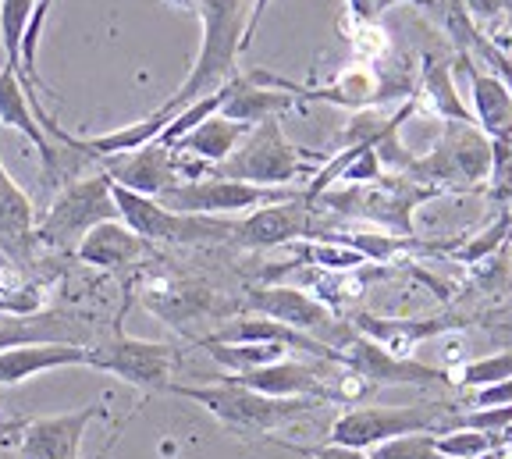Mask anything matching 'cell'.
<instances>
[{"label": "cell", "instance_id": "cell-25", "mask_svg": "<svg viewBox=\"0 0 512 459\" xmlns=\"http://www.w3.org/2000/svg\"><path fill=\"white\" fill-rule=\"evenodd\" d=\"M420 97L431 104V111H438L445 121H463V125H477L473 114L459 100L456 79H452V65L441 54H424L420 61Z\"/></svg>", "mask_w": 512, "mask_h": 459}, {"label": "cell", "instance_id": "cell-1", "mask_svg": "<svg viewBox=\"0 0 512 459\" xmlns=\"http://www.w3.org/2000/svg\"><path fill=\"white\" fill-rule=\"evenodd\" d=\"M192 4L200 11V54L192 61L182 86L160 104L164 114H178L185 104L232 82L239 75V54L246 50L253 0H192Z\"/></svg>", "mask_w": 512, "mask_h": 459}, {"label": "cell", "instance_id": "cell-19", "mask_svg": "<svg viewBox=\"0 0 512 459\" xmlns=\"http://www.w3.org/2000/svg\"><path fill=\"white\" fill-rule=\"evenodd\" d=\"M146 250H150V242L132 232L121 218H114V221H100L96 228H89L79 246H75V257L89 267L121 271V267H132L136 260H143Z\"/></svg>", "mask_w": 512, "mask_h": 459}, {"label": "cell", "instance_id": "cell-6", "mask_svg": "<svg viewBox=\"0 0 512 459\" xmlns=\"http://www.w3.org/2000/svg\"><path fill=\"white\" fill-rule=\"evenodd\" d=\"M491 171V139L477 125L445 121V136L427 157H413L406 178L431 189L477 186Z\"/></svg>", "mask_w": 512, "mask_h": 459}, {"label": "cell", "instance_id": "cell-17", "mask_svg": "<svg viewBox=\"0 0 512 459\" xmlns=\"http://www.w3.org/2000/svg\"><path fill=\"white\" fill-rule=\"evenodd\" d=\"M104 171L114 186H125L139 196H160L168 186L182 182V171H178V153L164 143H146L139 150L128 153H114V157H104Z\"/></svg>", "mask_w": 512, "mask_h": 459}, {"label": "cell", "instance_id": "cell-41", "mask_svg": "<svg viewBox=\"0 0 512 459\" xmlns=\"http://www.w3.org/2000/svg\"><path fill=\"white\" fill-rule=\"evenodd\" d=\"M509 57H512V50H509Z\"/></svg>", "mask_w": 512, "mask_h": 459}, {"label": "cell", "instance_id": "cell-23", "mask_svg": "<svg viewBox=\"0 0 512 459\" xmlns=\"http://www.w3.org/2000/svg\"><path fill=\"white\" fill-rule=\"evenodd\" d=\"M292 107H296V97L285 93V89L260 86V82H253L249 75H235V79L228 82V97H224L217 114L242 121V125L253 129V125H260L264 118H281V114L292 111Z\"/></svg>", "mask_w": 512, "mask_h": 459}, {"label": "cell", "instance_id": "cell-16", "mask_svg": "<svg viewBox=\"0 0 512 459\" xmlns=\"http://www.w3.org/2000/svg\"><path fill=\"white\" fill-rule=\"evenodd\" d=\"M96 417H107L104 403H89L82 410L57 413V417H36L18 431V456L22 459H79L86 427Z\"/></svg>", "mask_w": 512, "mask_h": 459}, {"label": "cell", "instance_id": "cell-37", "mask_svg": "<svg viewBox=\"0 0 512 459\" xmlns=\"http://www.w3.org/2000/svg\"><path fill=\"white\" fill-rule=\"evenodd\" d=\"M345 8H349V18L356 25H374V18H377V0H345Z\"/></svg>", "mask_w": 512, "mask_h": 459}, {"label": "cell", "instance_id": "cell-7", "mask_svg": "<svg viewBox=\"0 0 512 459\" xmlns=\"http://www.w3.org/2000/svg\"><path fill=\"white\" fill-rule=\"evenodd\" d=\"M445 417H452L448 406H356L331 424V445L367 452L388 438L416 435V431L441 435L452 427V420Z\"/></svg>", "mask_w": 512, "mask_h": 459}, {"label": "cell", "instance_id": "cell-30", "mask_svg": "<svg viewBox=\"0 0 512 459\" xmlns=\"http://www.w3.org/2000/svg\"><path fill=\"white\" fill-rule=\"evenodd\" d=\"M36 0H0V43H4V54H8V68H18V54H22V36L25 25L32 18Z\"/></svg>", "mask_w": 512, "mask_h": 459}, {"label": "cell", "instance_id": "cell-8", "mask_svg": "<svg viewBox=\"0 0 512 459\" xmlns=\"http://www.w3.org/2000/svg\"><path fill=\"white\" fill-rule=\"evenodd\" d=\"M114 207H118V218L125 221L136 235H143L146 242H224L232 239L235 221H217L203 218V214H178V210L160 207L153 196H139L125 186H114L111 182Z\"/></svg>", "mask_w": 512, "mask_h": 459}, {"label": "cell", "instance_id": "cell-4", "mask_svg": "<svg viewBox=\"0 0 512 459\" xmlns=\"http://www.w3.org/2000/svg\"><path fill=\"white\" fill-rule=\"evenodd\" d=\"M114 218H118V207H114L107 171L72 178V182H64L61 193L54 196L47 214L36 221V242L47 246V250L75 253V246H79L89 228H96L100 221H114Z\"/></svg>", "mask_w": 512, "mask_h": 459}, {"label": "cell", "instance_id": "cell-3", "mask_svg": "<svg viewBox=\"0 0 512 459\" xmlns=\"http://www.w3.org/2000/svg\"><path fill=\"white\" fill-rule=\"evenodd\" d=\"M310 161H320V157L288 143L281 118H264L246 132V139L221 164L210 168V175L235 178L249 186H288L310 168Z\"/></svg>", "mask_w": 512, "mask_h": 459}, {"label": "cell", "instance_id": "cell-28", "mask_svg": "<svg viewBox=\"0 0 512 459\" xmlns=\"http://www.w3.org/2000/svg\"><path fill=\"white\" fill-rule=\"evenodd\" d=\"M512 378V349H502V353L480 356V360H466L463 367L448 371V385L456 388H488L498 385V381Z\"/></svg>", "mask_w": 512, "mask_h": 459}, {"label": "cell", "instance_id": "cell-24", "mask_svg": "<svg viewBox=\"0 0 512 459\" xmlns=\"http://www.w3.org/2000/svg\"><path fill=\"white\" fill-rule=\"evenodd\" d=\"M246 132H249V125H242V121L224 118V114H210V118L200 121L192 132H185L171 150L192 153V157H200V161H207V164H221L224 157L246 139Z\"/></svg>", "mask_w": 512, "mask_h": 459}, {"label": "cell", "instance_id": "cell-21", "mask_svg": "<svg viewBox=\"0 0 512 459\" xmlns=\"http://www.w3.org/2000/svg\"><path fill=\"white\" fill-rule=\"evenodd\" d=\"M352 328L360 331L363 339L377 342L388 353L395 356H413V349L424 339L434 335H445L452 328H463V321L456 317H427V321H395V317H370V314H356L352 317Z\"/></svg>", "mask_w": 512, "mask_h": 459}, {"label": "cell", "instance_id": "cell-38", "mask_svg": "<svg viewBox=\"0 0 512 459\" xmlns=\"http://www.w3.org/2000/svg\"><path fill=\"white\" fill-rule=\"evenodd\" d=\"M267 4H271V0H253V8H249V25H246V50H249V43H253V33H256V25H260V18H264Z\"/></svg>", "mask_w": 512, "mask_h": 459}, {"label": "cell", "instance_id": "cell-29", "mask_svg": "<svg viewBox=\"0 0 512 459\" xmlns=\"http://www.w3.org/2000/svg\"><path fill=\"white\" fill-rule=\"evenodd\" d=\"M299 260L306 264L320 267V271H356V267L370 264L360 250H352L345 242H335V239H320V242H299Z\"/></svg>", "mask_w": 512, "mask_h": 459}, {"label": "cell", "instance_id": "cell-14", "mask_svg": "<svg viewBox=\"0 0 512 459\" xmlns=\"http://www.w3.org/2000/svg\"><path fill=\"white\" fill-rule=\"evenodd\" d=\"M224 381L242 388H253V392L278 395V399H320V403H331V399H342L335 385H331V360H274L267 367H256L246 374H228Z\"/></svg>", "mask_w": 512, "mask_h": 459}, {"label": "cell", "instance_id": "cell-31", "mask_svg": "<svg viewBox=\"0 0 512 459\" xmlns=\"http://www.w3.org/2000/svg\"><path fill=\"white\" fill-rule=\"evenodd\" d=\"M367 459H448L438 452L431 431H416V435H399L388 442L367 449Z\"/></svg>", "mask_w": 512, "mask_h": 459}, {"label": "cell", "instance_id": "cell-15", "mask_svg": "<svg viewBox=\"0 0 512 459\" xmlns=\"http://www.w3.org/2000/svg\"><path fill=\"white\" fill-rule=\"evenodd\" d=\"M310 207L313 203L306 196H292V200L256 207L246 221H235L232 225V242L249 246V250H271V246H288V242L310 239V235H317Z\"/></svg>", "mask_w": 512, "mask_h": 459}, {"label": "cell", "instance_id": "cell-39", "mask_svg": "<svg viewBox=\"0 0 512 459\" xmlns=\"http://www.w3.org/2000/svg\"><path fill=\"white\" fill-rule=\"evenodd\" d=\"M392 4H399V0H377V15H381V11H388ZM416 4H431V0H416Z\"/></svg>", "mask_w": 512, "mask_h": 459}, {"label": "cell", "instance_id": "cell-12", "mask_svg": "<svg viewBox=\"0 0 512 459\" xmlns=\"http://www.w3.org/2000/svg\"><path fill=\"white\" fill-rule=\"evenodd\" d=\"M0 121L4 125H11V129H18L22 136H29V143L40 150L43 157V168H47V182L50 186H57L68 171H79L82 161H93L86 150H79V143L75 146H54L50 143V136L43 132V125L36 121V114H32V104H29V86L22 82V72H15V68H0Z\"/></svg>", "mask_w": 512, "mask_h": 459}, {"label": "cell", "instance_id": "cell-22", "mask_svg": "<svg viewBox=\"0 0 512 459\" xmlns=\"http://www.w3.org/2000/svg\"><path fill=\"white\" fill-rule=\"evenodd\" d=\"M32 246H36V210L0 164V250L11 260H29Z\"/></svg>", "mask_w": 512, "mask_h": 459}, {"label": "cell", "instance_id": "cell-35", "mask_svg": "<svg viewBox=\"0 0 512 459\" xmlns=\"http://www.w3.org/2000/svg\"><path fill=\"white\" fill-rule=\"evenodd\" d=\"M484 406H512V378L488 388H477L473 392V410H484Z\"/></svg>", "mask_w": 512, "mask_h": 459}, {"label": "cell", "instance_id": "cell-36", "mask_svg": "<svg viewBox=\"0 0 512 459\" xmlns=\"http://www.w3.org/2000/svg\"><path fill=\"white\" fill-rule=\"evenodd\" d=\"M296 452H303L306 459H367V452H360V449H342V445H317V449H296Z\"/></svg>", "mask_w": 512, "mask_h": 459}, {"label": "cell", "instance_id": "cell-40", "mask_svg": "<svg viewBox=\"0 0 512 459\" xmlns=\"http://www.w3.org/2000/svg\"><path fill=\"white\" fill-rule=\"evenodd\" d=\"M8 431H11V427H4V424H0V449H4V445H8Z\"/></svg>", "mask_w": 512, "mask_h": 459}, {"label": "cell", "instance_id": "cell-27", "mask_svg": "<svg viewBox=\"0 0 512 459\" xmlns=\"http://www.w3.org/2000/svg\"><path fill=\"white\" fill-rule=\"evenodd\" d=\"M505 442H509L505 435H495V431H477V427H448V431L434 435L438 452L448 459H480V456H488L491 449H502Z\"/></svg>", "mask_w": 512, "mask_h": 459}, {"label": "cell", "instance_id": "cell-33", "mask_svg": "<svg viewBox=\"0 0 512 459\" xmlns=\"http://www.w3.org/2000/svg\"><path fill=\"white\" fill-rule=\"evenodd\" d=\"M509 232H512V214H509V210H505L502 218H498L495 225L488 228V232H480L473 242H466V246L456 253V257L463 260V264H477V260L491 257V253H495L498 246H502V242L509 239Z\"/></svg>", "mask_w": 512, "mask_h": 459}, {"label": "cell", "instance_id": "cell-5", "mask_svg": "<svg viewBox=\"0 0 512 459\" xmlns=\"http://www.w3.org/2000/svg\"><path fill=\"white\" fill-rule=\"evenodd\" d=\"M434 196H441V189L420 186V182H413L406 175H381L377 182H367V186H349L342 193H320L317 200H324V207L338 210V214L367 218L374 225L388 228V232L413 239V210L424 200H434Z\"/></svg>", "mask_w": 512, "mask_h": 459}, {"label": "cell", "instance_id": "cell-2", "mask_svg": "<svg viewBox=\"0 0 512 459\" xmlns=\"http://www.w3.org/2000/svg\"><path fill=\"white\" fill-rule=\"evenodd\" d=\"M168 392L182 395L210 410L224 427L232 431H246V435H264L281 424H292L303 413L317 410L320 399H278V395L253 392V388L232 385V381H217V385H175L171 381Z\"/></svg>", "mask_w": 512, "mask_h": 459}, {"label": "cell", "instance_id": "cell-9", "mask_svg": "<svg viewBox=\"0 0 512 459\" xmlns=\"http://www.w3.org/2000/svg\"><path fill=\"white\" fill-rule=\"evenodd\" d=\"M303 196L296 189L285 186H249V182H235V178H189V182H175L153 200L160 207L178 210V214H203V218H217V214H239V210H256L267 203L292 200Z\"/></svg>", "mask_w": 512, "mask_h": 459}, {"label": "cell", "instance_id": "cell-18", "mask_svg": "<svg viewBox=\"0 0 512 459\" xmlns=\"http://www.w3.org/2000/svg\"><path fill=\"white\" fill-rule=\"evenodd\" d=\"M459 65L470 79L473 121L488 139H512V93L495 72H484L470 50H459Z\"/></svg>", "mask_w": 512, "mask_h": 459}, {"label": "cell", "instance_id": "cell-13", "mask_svg": "<svg viewBox=\"0 0 512 459\" xmlns=\"http://www.w3.org/2000/svg\"><path fill=\"white\" fill-rule=\"evenodd\" d=\"M338 363L367 385H448V371L420 363L413 356H395L377 342L363 339L360 331L352 328L342 342L335 346Z\"/></svg>", "mask_w": 512, "mask_h": 459}, {"label": "cell", "instance_id": "cell-11", "mask_svg": "<svg viewBox=\"0 0 512 459\" xmlns=\"http://www.w3.org/2000/svg\"><path fill=\"white\" fill-rule=\"evenodd\" d=\"M246 303L260 317H271V321L288 324V328L303 331V335H313V339H320L331 349L352 331V324L338 321L328 303H320L317 296H310L303 289H292V285H260V289H249Z\"/></svg>", "mask_w": 512, "mask_h": 459}, {"label": "cell", "instance_id": "cell-10", "mask_svg": "<svg viewBox=\"0 0 512 459\" xmlns=\"http://www.w3.org/2000/svg\"><path fill=\"white\" fill-rule=\"evenodd\" d=\"M86 367L114 374L143 392H168L171 371H175V349L164 342L118 335L104 346H86Z\"/></svg>", "mask_w": 512, "mask_h": 459}, {"label": "cell", "instance_id": "cell-26", "mask_svg": "<svg viewBox=\"0 0 512 459\" xmlns=\"http://www.w3.org/2000/svg\"><path fill=\"white\" fill-rule=\"evenodd\" d=\"M200 346L214 356V363L228 367L232 374H246L256 367H267L274 360H285L288 349L278 342H214V339H200Z\"/></svg>", "mask_w": 512, "mask_h": 459}, {"label": "cell", "instance_id": "cell-32", "mask_svg": "<svg viewBox=\"0 0 512 459\" xmlns=\"http://www.w3.org/2000/svg\"><path fill=\"white\" fill-rule=\"evenodd\" d=\"M491 196L498 203L512 200V139H491Z\"/></svg>", "mask_w": 512, "mask_h": 459}, {"label": "cell", "instance_id": "cell-20", "mask_svg": "<svg viewBox=\"0 0 512 459\" xmlns=\"http://www.w3.org/2000/svg\"><path fill=\"white\" fill-rule=\"evenodd\" d=\"M86 363V346L75 342H22L0 349V385H22L43 371Z\"/></svg>", "mask_w": 512, "mask_h": 459}, {"label": "cell", "instance_id": "cell-34", "mask_svg": "<svg viewBox=\"0 0 512 459\" xmlns=\"http://www.w3.org/2000/svg\"><path fill=\"white\" fill-rule=\"evenodd\" d=\"M470 22H495L498 15H512V0H463Z\"/></svg>", "mask_w": 512, "mask_h": 459}]
</instances>
